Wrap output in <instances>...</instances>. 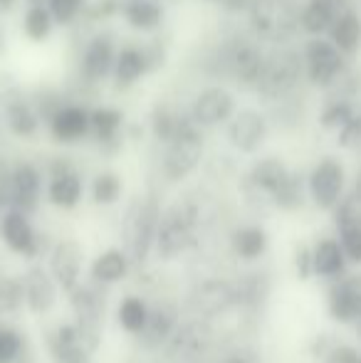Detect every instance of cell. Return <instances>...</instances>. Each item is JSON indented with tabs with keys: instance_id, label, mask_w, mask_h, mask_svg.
Instances as JSON below:
<instances>
[{
	"instance_id": "6da1fadb",
	"label": "cell",
	"mask_w": 361,
	"mask_h": 363,
	"mask_svg": "<svg viewBox=\"0 0 361 363\" xmlns=\"http://www.w3.org/2000/svg\"><path fill=\"white\" fill-rule=\"evenodd\" d=\"M250 23L260 38L284 43L299 28V13L292 0H250Z\"/></svg>"
},
{
	"instance_id": "7a4b0ae2",
	"label": "cell",
	"mask_w": 361,
	"mask_h": 363,
	"mask_svg": "<svg viewBox=\"0 0 361 363\" xmlns=\"http://www.w3.org/2000/svg\"><path fill=\"white\" fill-rule=\"evenodd\" d=\"M203 156V139L198 124L191 116H181V124L176 129L174 139L169 141L164 156V176L169 181H181L198 166Z\"/></svg>"
},
{
	"instance_id": "3957f363",
	"label": "cell",
	"mask_w": 361,
	"mask_h": 363,
	"mask_svg": "<svg viewBox=\"0 0 361 363\" xmlns=\"http://www.w3.org/2000/svg\"><path fill=\"white\" fill-rule=\"evenodd\" d=\"M304 67V57H299L294 50H277L270 57H265V67H262L260 82H257V94L262 99H279L294 84L299 82Z\"/></svg>"
},
{
	"instance_id": "277c9868",
	"label": "cell",
	"mask_w": 361,
	"mask_h": 363,
	"mask_svg": "<svg viewBox=\"0 0 361 363\" xmlns=\"http://www.w3.org/2000/svg\"><path fill=\"white\" fill-rule=\"evenodd\" d=\"M159 203L154 196H149L146 201H139L131 206L129 220H126V242L131 247L134 259H146L151 250V242L156 240V228H159Z\"/></svg>"
},
{
	"instance_id": "5b68a950",
	"label": "cell",
	"mask_w": 361,
	"mask_h": 363,
	"mask_svg": "<svg viewBox=\"0 0 361 363\" xmlns=\"http://www.w3.org/2000/svg\"><path fill=\"white\" fill-rule=\"evenodd\" d=\"M304 69L314 86H329L344 69V55L332 40H322L317 35L304 48Z\"/></svg>"
},
{
	"instance_id": "8992f818",
	"label": "cell",
	"mask_w": 361,
	"mask_h": 363,
	"mask_svg": "<svg viewBox=\"0 0 361 363\" xmlns=\"http://www.w3.org/2000/svg\"><path fill=\"white\" fill-rule=\"evenodd\" d=\"M193 235V211L183 206H174L159 218V228H156V242H159L161 257H176L191 245Z\"/></svg>"
},
{
	"instance_id": "52a82bcc",
	"label": "cell",
	"mask_w": 361,
	"mask_h": 363,
	"mask_svg": "<svg viewBox=\"0 0 361 363\" xmlns=\"http://www.w3.org/2000/svg\"><path fill=\"white\" fill-rule=\"evenodd\" d=\"M72 296V304H74V311H77V334H79V341L84 344V349L94 351L96 344H99V334H101V301L99 296L94 294L89 287H74L70 291Z\"/></svg>"
},
{
	"instance_id": "ba28073f",
	"label": "cell",
	"mask_w": 361,
	"mask_h": 363,
	"mask_svg": "<svg viewBox=\"0 0 361 363\" xmlns=\"http://www.w3.org/2000/svg\"><path fill=\"white\" fill-rule=\"evenodd\" d=\"M235 114V99L223 86H206L198 91L191 106V119L198 126H216L221 121H228Z\"/></svg>"
},
{
	"instance_id": "9c48e42d",
	"label": "cell",
	"mask_w": 361,
	"mask_h": 363,
	"mask_svg": "<svg viewBox=\"0 0 361 363\" xmlns=\"http://www.w3.org/2000/svg\"><path fill=\"white\" fill-rule=\"evenodd\" d=\"M344 191V166L334 158H324L309 176V193L319 208H334Z\"/></svg>"
},
{
	"instance_id": "30bf717a",
	"label": "cell",
	"mask_w": 361,
	"mask_h": 363,
	"mask_svg": "<svg viewBox=\"0 0 361 363\" xmlns=\"http://www.w3.org/2000/svg\"><path fill=\"white\" fill-rule=\"evenodd\" d=\"M267 136V121L260 111L255 109H240L231 116L228 124V139L231 144L243 153H252L262 146Z\"/></svg>"
},
{
	"instance_id": "8fae6325",
	"label": "cell",
	"mask_w": 361,
	"mask_h": 363,
	"mask_svg": "<svg viewBox=\"0 0 361 363\" xmlns=\"http://www.w3.org/2000/svg\"><path fill=\"white\" fill-rule=\"evenodd\" d=\"M50 131H52V136L60 144H74V141L84 139L91 131L89 111L77 104L60 106V109L50 116Z\"/></svg>"
},
{
	"instance_id": "7c38bea8",
	"label": "cell",
	"mask_w": 361,
	"mask_h": 363,
	"mask_svg": "<svg viewBox=\"0 0 361 363\" xmlns=\"http://www.w3.org/2000/svg\"><path fill=\"white\" fill-rule=\"evenodd\" d=\"M40 171L33 163H18L13 168V186H10V206L20 213H33L40 201Z\"/></svg>"
},
{
	"instance_id": "4fadbf2b",
	"label": "cell",
	"mask_w": 361,
	"mask_h": 363,
	"mask_svg": "<svg viewBox=\"0 0 361 363\" xmlns=\"http://www.w3.org/2000/svg\"><path fill=\"white\" fill-rule=\"evenodd\" d=\"M228 72L238 79L243 86H257L265 67V55L250 43H240L228 52Z\"/></svg>"
},
{
	"instance_id": "5bb4252c",
	"label": "cell",
	"mask_w": 361,
	"mask_h": 363,
	"mask_svg": "<svg viewBox=\"0 0 361 363\" xmlns=\"http://www.w3.org/2000/svg\"><path fill=\"white\" fill-rule=\"evenodd\" d=\"M52 277L62 284V289L72 291L79 284V269H82V247L74 240H62L50 257Z\"/></svg>"
},
{
	"instance_id": "9a60e30c",
	"label": "cell",
	"mask_w": 361,
	"mask_h": 363,
	"mask_svg": "<svg viewBox=\"0 0 361 363\" xmlns=\"http://www.w3.org/2000/svg\"><path fill=\"white\" fill-rule=\"evenodd\" d=\"M329 311L337 321L361 319V277H349L329 291Z\"/></svg>"
},
{
	"instance_id": "2e32d148",
	"label": "cell",
	"mask_w": 361,
	"mask_h": 363,
	"mask_svg": "<svg viewBox=\"0 0 361 363\" xmlns=\"http://www.w3.org/2000/svg\"><path fill=\"white\" fill-rule=\"evenodd\" d=\"M116 62V52H114V45H111L109 38L99 35L87 45L84 50V57H82V77L87 82H99L104 79L106 74L114 69Z\"/></svg>"
},
{
	"instance_id": "e0dca14e",
	"label": "cell",
	"mask_w": 361,
	"mask_h": 363,
	"mask_svg": "<svg viewBox=\"0 0 361 363\" xmlns=\"http://www.w3.org/2000/svg\"><path fill=\"white\" fill-rule=\"evenodd\" d=\"M25 289V301L35 314H45L52 309L55 304V284L50 279V274L43 267H33L23 279Z\"/></svg>"
},
{
	"instance_id": "ac0fdd59",
	"label": "cell",
	"mask_w": 361,
	"mask_h": 363,
	"mask_svg": "<svg viewBox=\"0 0 361 363\" xmlns=\"http://www.w3.org/2000/svg\"><path fill=\"white\" fill-rule=\"evenodd\" d=\"M3 238L10 245V250H15L20 255H35V250H38V240H35L28 213L10 211L3 218Z\"/></svg>"
},
{
	"instance_id": "d6986e66",
	"label": "cell",
	"mask_w": 361,
	"mask_h": 363,
	"mask_svg": "<svg viewBox=\"0 0 361 363\" xmlns=\"http://www.w3.org/2000/svg\"><path fill=\"white\" fill-rule=\"evenodd\" d=\"M332 43L337 45V50L342 55H357L361 48V18L359 13H354L352 8L344 10L342 15H337L332 30Z\"/></svg>"
},
{
	"instance_id": "ffe728a7",
	"label": "cell",
	"mask_w": 361,
	"mask_h": 363,
	"mask_svg": "<svg viewBox=\"0 0 361 363\" xmlns=\"http://www.w3.org/2000/svg\"><path fill=\"white\" fill-rule=\"evenodd\" d=\"M149 72V60H146V52L139 48H124L119 55H116L114 62V79L119 89H126V86L134 84L139 77H144Z\"/></svg>"
},
{
	"instance_id": "44dd1931",
	"label": "cell",
	"mask_w": 361,
	"mask_h": 363,
	"mask_svg": "<svg viewBox=\"0 0 361 363\" xmlns=\"http://www.w3.org/2000/svg\"><path fill=\"white\" fill-rule=\"evenodd\" d=\"M50 203L57 208H74L82 198V181L79 176L67 168V171H57L52 173V181H50L48 188Z\"/></svg>"
},
{
	"instance_id": "7402d4cb",
	"label": "cell",
	"mask_w": 361,
	"mask_h": 363,
	"mask_svg": "<svg viewBox=\"0 0 361 363\" xmlns=\"http://www.w3.org/2000/svg\"><path fill=\"white\" fill-rule=\"evenodd\" d=\"M287 176H289L287 166H284L279 158H262V161H257L255 166H252L248 181L252 183V188H257V191L267 193V196L272 198L274 193H277V188L287 181Z\"/></svg>"
},
{
	"instance_id": "603a6c76",
	"label": "cell",
	"mask_w": 361,
	"mask_h": 363,
	"mask_svg": "<svg viewBox=\"0 0 361 363\" xmlns=\"http://www.w3.org/2000/svg\"><path fill=\"white\" fill-rule=\"evenodd\" d=\"M337 10L327 3V0H309L299 13V28L309 35H324L332 30L334 20H337Z\"/></svg>"
},
{
	"instance_id": "cb8c5ba5",
	"label": "cell",
	"mask_w": 361,
	"mask_h": 363,
	"mask_svg": "<svg viewBox=\"0 0 361 363\" xmlns=\"http://www.w3.org/2000/svg\"><path fill=\"white\" fill-rule=\"evenodd\" d=\"M52 354L57 363H89V351L79 341L77 326H60L57 339L52 341Z\"/></svg>"
},
{
	"instance_id": "d4e9b609",
	"label": "cell",
	"mask_w": 361,
	"mask_h": 363,
	"mask_svg": "<svg viewBox=\"0 0 361 363\" xmlns=\"http://www.w3.org/2000/svg\"><path fill=\"white\" fill-rule=\"evenodd\" d=\"M176 326V311L174 306L169 304H159L154 311H149L146 316V324L144 329L139 331L141 339H144L146 346H159L166 336L171 334V329Z\"/></svg>"
},
{
	"instance_id": "484cf974",
	"label": "cell",
	"mask_w": 361,
	"mask_h": 363,
	"mask_svg": "<svg viewBox=\"0 0 361 363\" xmlns=\"http://www.w3.org/2000/svg\"><path fill=\"white\" fill-rule=\"evenodd\" d=\"M344 269V250L337 240H322L312 252V272L319 277H334Z\"/></svg>"
},
{
	"instance_id": "4316f807",
	"label": "cell",
	"mask_w": 361,
	"mask_h": 363,
	"mask_svg": "<svg viewBox=\"0 0 361 363\" xmlns=\"http://www.w3.org/2000/svg\"><path fill=\"white\" fill-rule=\"evenodd\" d=\"M5 119H8V126L15 136H33L40 126V116L35 114V109L23 99H10L8 106H5Z\"/></svg>"
},
{
	"instance_id": "83f0119b",
	"label": "cell",
	"mask_w": 361,
	"mask_h": 363,
	"mask_svg": "<svg viewBox=\"0 0 361 363\" xmlns=\"http://www.w3.org/2000/svg\"><path fill=\"white\" fill-rule=\"evenodd\" d=\"M124 18L134 30H154L161 25L164 10L154 0H131L124 8Z\"/></svg>"
},
{
	"instance_id": "f1b7e54d",
	"label": "cell",
	"mask_w": 361,
	"mask_h": 363,
	"mask_svg": "<svg viewBox=\"0 0 361 363\" xmlns=\"http://www.w3.org/2000/svg\"><path fill=\"white\" fill-rule=\"evenodd\" d=\"M91 119V131L96 134V139L101 144H111L119 136V129L124 124V116L119 109H111V106H99V109L89 111Z\"/></svg>"
},
{
	"instance_id": "f546056e",
	"label": "cell",
	"mask_w": 361,
	"mask_h": 363,
	"mask_svg": "<svg viewBox=\"0 0 361 363\" xmlns=\"http://www.w3.org/2000/svg\"><path fill=\"white\" fill-rule=\"evenodd\" d=\"M52 28H55V18L48 5H30L23 18L25 35H28L30 40H35V43H43V40L50 38Z\"/></svg>"
},
{
	"instance_id": "4dcf8cb0",
	"label": "cell",
	"mask_w": 361,
	"mask_h": 363,
	"mask_svg": "<svg viewBox=\"0 0 361 363\" xmlns=\"http://www.w3.org/2000/svg\"><path fill=\"white\" fill-rule=\"evenodd\" d=\"M91 274H94V279H99V282H104V284L119 282V279L126 274L124 252H119V250H109V252H104L101 257H96L94 267H91Z\"/></svg>"
},
{
	"instance_id": "1f68e13d",
	"label": "cell",
	"mask_w": 361,
	"mask_h": 363,
	"mask_svg": "<svg viewBox=\"0 0 361 363\" xmlns=\"http://www.w3.org/2000/svg\"><path fill=\"white\" fill-rule=\"evenodd\" d=\"M233 245H235V252L245 259H255L265 252L267 247V238L260 228H240L233 238Z\"/></svg>"
},
{
	"instance_id": "d6a6232c",
	"label": "cell",
	"mask_w": 361,
	"mask_h": 363,
	"mask_svg": "<svg viewBox=\"0 0 361 363\" xmlns=\"http://www.w3.org/2000/svg\"><path fill=\"white\" fill-rule=\"evenodd\" d=\"M146 316H149V309H146V304L141 299L129 296V299L121 301L119 321H121V326H124L126 331H131V334H139V331L144 329V324H146Z\"/></svg>"
},
{
	"instance_id": "836d02e7",
	"label": "cell",
	"mask_w": 361,
	"mask_h": 363,
	"mask_svg": "<svg viewBox=\"0 0 361 363\" xmlns=\"http://www.w3.org/2000/svg\"><path fill=\"white\" fill-rule=\"evenodd\" d=\"M181 124V114H174L166 104H159L151 114V129H154V136L164 144H169L174 139L176 129Z\"/></svg>"
},
{
	"instance_id": "e575fe53",
	"label": "cell",
	"mask_w": 361,
	"mask_h": 363,
	"mask_svg": "<svg viewBox=\"0 0 361 363\" xmlns=\"http://www.w3.org/2000/svg\"><path fill=\"white\" fill-rule=\"evenodd\" d=\"M274 206L284 208V211H294L302 206V178L297 173H289L287 181L277 188V193L272 196Z\"/></svg>"
},
{
	"instance_id": "d590c367",
	"label": "cell",
	"mask_w": 361,
	"mask_h": 363,
	"mask_svg": "<svg viewBox=\"0 0 361 363\" xmlns=\"http://www.w3.org/2000/svg\"><path fill=\"white\" fill-rule=\"evenodd\" d=\"M121 193V181L114 176V173H101V176L94 178V186H91V196L99 206H111L116 203Z\"/></svg>"
},
{
	"instance_id": "8d00e7d4",
	"label": "cell",
	"mask_w": 361,
	"mask_h": 363,
	"mask_svg": "<svg viewBox=\"0 0 361 363\" xmlns=\"http://www.w3.org/2000/svg\"><path fill=\"white\" fill-rule=\"evenodd\" d=\"M198 299L203 301V306H206V309L216 311V309H223V306L231 304L233 289L228 287L226 282H211V284H206L203 289H198Z\"/></svg>"
},
{
	"instance_id": "74e56055",
	"label": "cell",
	"mask_w": 361,
	"mask_h": 363,
	"mask_svg": "<svg viewBox=\"0 0 361 363\" xmlns=\"http://www.w3.org/2000/svg\"><path fill=\"white\" fill-rule=\"evenodd\" d=\"M354 116V109L349 101H332V104H327V109L322 111V116H319V124L324 126V129H344V126L352 121Z\"/></svg>"
},
{
	"instance_id": "f35d334b",
	"label": "cell",
	"mask_w": 361,
	"mask_h": 363,
	"mask_svg": "<svg viewBox=\"0 0 361 363\" xmlns=\"http://www.w3.org/2000/svg\"><path fill=\"white\" fill-rule=\"evenodd\" d=\"M25 299V289L23 282L13 277H3L0 279V311H15Z\"/></svg>"
},
{
	"instance_id": "ab89813d",
	"label": "cell",
	"mask_w": 361,
	"mask_h": 363,
	"mask_svg": "<svg viewBox=\"0 0 361 363\" xmlns=\"http://www.w3.org/2000/svg\"><path fill=\"white\" fill-rule=\"evenodd\" d=\"M55 25H70L84 8V0H48Z\"/></svg>"
},
{
	"instance_id": "60d3db41",
	"label": "cell",
	"mask_w": 361,
	"mask_h": 363,
	"mask_svg": "<svg viewBox=\"0 0 361 363\" xmlns=\"http://www.w3.org/2000/svg\"><path fill=\"white\" fill-rule=\"evenodd\" d=\"M339 233H342V250L354 262H361V223L339 225Z\"/></svg>"
},
{
	"instance_id": "b9f144b4",
	"label": "cell",
	"mask_w": 361,
	"mask_h": 363,
	"mask_svg": "<svg viewBox=\"0 0 361 363\" xmlns=\"http://www.w3.org/2000/svg\"><path fill=\"white\" fill-rule=\"evenodd\" d=\"M20 346H23V341H20V336L15 334V331L10 329H0V363H10L18 356Z\"/></svg>"
},
{
	"instance_id": "7bdbcfd3",
	"label": "cell",
	"mask_w": 361,
	"mask_h": 363,
	"mask_svg": "<svg viewBox=\"0 0 361 363\" xmlns=\"http://www.w3.org/2000/svg\"><path fill=\"white\" fill-rule=\"evenodd\" d=\"M10 186H13V168L0 158V206H10Z\"/></svg>"
},
{
	"instance_id": "ee69618b",
	"label": "cell",
	"mask_w": 361,
	"mask_h": 363,
	"mask_svg": "<svg viewBox=\"0 0 361 363\" xmlns=\"http://www.w3.org/2000/svg\"><path fill=\"white\" fill-rule=\"evenodd\" d=\"M332 363H361V356L354 349H349V346H339L332 356Z\"/></svg>"
},
{
	"instance_id": "f6af8a7d",
	"label": "cell",
	"mask_w": 361,
	"mask_h": 363,
	"mask_svg": "<svg viewBox=\"0 0 361 363\" xmlns=\"http://www.w3.org/2000/svg\"><path fill=\"white\" fill-rule=\"evenodd\" d=\"M297 272H299V277H309V272H312V252H309L307 247H299Z\"/></svg>"
},
{
	"instance_id": "bcb514c9",
	"label": "cell",
	"mask_w": 361,
	"mask_h": 363,
	"mask_svg": "<svg viewBox=\"0 0 361 363\" xmlns=\"http://www.w3.org/2000/svg\"><path fill=\"white\" fill-rule=\"evenodd\" d=\"M15 3H18V0H0V13H8V10H13Z\"/></svg>"
},
{
	"instance_id": "7dc6e473",
	"label": "cell",
	"mask_w": 361,
	"mask_h": 363,
	"mask_svg": "<svg viewBox=\"0 0 361 363\" xmlns=\"http://www.w3.org/2000/svg\"><path fill=\"white\" fill-rule=\"evenodd\" d=\"M354 198L361 201V171H359V176H357V183H354Z\"/></svg>"
},
{
	"instance_id": "c3c4849f",
	"label": "cell",
	"mask_w": 361,
	"mask_h": 363,
	"mask_svg": "<svg viewBox=\"0 0 361 363\" xmlns=\"http://www.w3.org/2000/svg\"><path fill=\"white\" fill-rule=\"evenodd\" d=\"M226 363H248L245 359H240V356H233V359H228Z\"/></svg>"
},
{
	"instance_id": "681fc988",
	"label": "cell",
	"mask_w": 361,
	"mask_h": 363,
	"mask_svg": "<svg viewBox=\"0 0 361 363\" xmlns=\"http://www.w3.org/2000/svg\"><path fill=\"white\" fill-rule=\"evenodd\" d=\"M30 5H48V0H28Z\"/></svg>"
},
{
	"instance_id": "f907efd6",
	"label": "cell",
	"mask_w": 361,
	"mask_h": 363,
	"mask_svg": "<svg viewBox=\"0 0 361 363\" xmlns=\"http://www.w3.org/2000/svg\"><path fill=\"white\" fill-rule=\"evenodd\" d=\"M0 48H3V35H0Z\"/></svg>"
}]
</instances>
